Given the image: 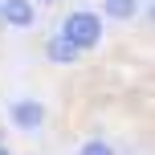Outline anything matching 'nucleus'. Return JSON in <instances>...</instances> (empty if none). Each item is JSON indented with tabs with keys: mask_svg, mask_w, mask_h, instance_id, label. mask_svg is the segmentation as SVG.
Here are the masks:
<instances>
[{
	"mask_svg": "<svg viewBox=\"0 0 155 155\" xmlns=\"http://www.w3.org/2000/svg\"><path fill=\"white\" fill-rule=\"evenodd\" d=\"M57 37H65L78 53H90V49L102 45V16L90 12V8H74L70 16L61 21V29H57Z\"/></svg>",
	"mask_w": 155,
	"mask_h": 155,
	"instance_id": "obj_1",
	"label": "nucleus"
},
{
	"mask_svg": "<svg viewBox=\"0 0 155 155\" xmlns=\"http://www.w3.org/2000/svg\"><path fill=\"white\" fill-rule=\"evenodd\" d=\"M8 123H12L16 131H41V127H45V102L16 98L12 106H8Z\"/></svg>",
	"mask_w": 155,
	"mask_h": 155,
	"instance_id": "obj_2",
	"label": "nucleus"
},
{
	"mask_svg": "<svg viewBox=\"0 0 155 155\" xmlns=\"http://www.w3.org/2000/svg\"><path fill=\"white\" fill-rule=\"evenodd\" d=\"M0 21L8 29H33L37 25V4L33 0H0Z\"/></svg>",
	"mask_w": 155,
	"mask_h": 155,
	"instance_id": "obj_3",
	"label": "nucleus"
},
{
	"mask_svg": "<svg viewBox=\"0 0 155 155\" xmlns=\"http://www.w3.org/2000/svg\"><path fill=\"white\" fill-rule=\"evenodd\" d=\"M45 57H49L53 65H74L78 57H82V53H78V49H74V45H70L65 37H57V33H53V37L45 41Z\"/></svg>",
	"mask_w": 155,
	"mask_h": 155,
	"instance_id": "obj_4",
	"label": "nucleus"
},
{
	"mask_svg": "<svg viewBox=\"0 0 155 155\" xmlns=\"http://www.w3.org/2000/svg\"><path fill=\"white\" fill-rule=\"evenodd\" d=\"M102 16H110V21H135L139 16V0H102Z\"/></svg>",
	"mask_w": 155,
	"mask_h": 155,
	"instance_id": "obj_5",
	"label": "nucleus"
},
{
	"mask_svg": "<svg viewBox=\"0 0 155 155\" xmlns=\"http://www.w3.org/2000/svg\"><path fill=\"white\" fill-rule=\"evenodd\" d=\"M78 155H114V147H110L106 139H86V143H82V151H78Z\"/></svg>",
	"mask_w": 155,
	"mask_h": 155,
	"instance_id": "obj_6",
	"label": "nucleus"
},
{
	"mask_svg": "<svg viewBox=\"0 0 155 155\" xmlns=\"http://www.w3.org/2000/svg\"><path fill=\"white\" fill-rule=\"evenodd\" d=\"M33 4H61V0H33Z\"/></svg>",
	"mask_w": 155,
	"mask_h": 155,
	"instance_id": "obj_7",
	"label": "nucleus"
},
{
	"mask_svg": "<svg viewBox=\"0 0 155 155\" xmlns=\"http://www.w3.org/2000/svg\"><path fill=\"white\" fill-rule=\"evenodd\" d=\"M0 155H12V151H8V147H4V139H0Z\"/></svg>",
	"mask_w": 155,
	"mask_h": 155,
	"instance_id": "obj_8",
	"label": "nucleus"
}]
</instances>
